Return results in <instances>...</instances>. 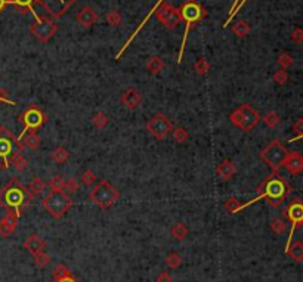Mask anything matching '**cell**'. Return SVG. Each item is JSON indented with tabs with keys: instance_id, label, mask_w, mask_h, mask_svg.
I'll list each match as a JSON object with an SVG mask.
<instances>
[{
	"instance_id": "6da1fadb",
	"label": "cell",
	"mask_w": 303,
	"mask_h": 282,
	"mask_svg": "<svg viewBox=\"0 0 303 282\" xmlns=\"http://www.w3.org/2000/svg\"><path fill=\"white\" fill-rule=\"evenodd\" d=\"M32 201H33V196L28 192L27 186H24L15 178L10 179L0 189V206L6 212L15 213L16 216H21V213L28 207Z\"/></svg>"
},
{
	"instance_id": "7a4b0ae2",
	"label": "cell",
	"mask_w": 303,
	"mask_h": 282,
	"mask_svg": "<svg viewBox=\"0 0 303 282\" xmlns=\"http://www.w3.org/2000/svg\"><path fill=\"white\" fill-rule=\"evenodd\" d=\"M288 192H290V185L282 179V176H280L276 172H272L270 176H266L265 180L258 186V198L242 204V208L248 207L250 204L259 201L262 198H265L268 201L270 207L276 208L286 201Z\"/></svg>"
},
{
	"instance_id": "3957f363",
	"label": "cell",
	"mask_w": 303,
	"mask_h": 282,
	"mask_svg": "<svg viewBox=\"0 0 303 282\" xmlns=\"http://www.w3.org/2000/svg\"><path fill=\"white\" fill-rule=\"evenodd\" d=\"M179 12H180L182 21L185 22V30H184V40H182V44H180V50H179V55H178V64L182 62L188 34L194 28V26H197L206 16V9L202 8V3L198 0H186L185 3H182Z\"/></svg>"
},
{
	"instance_id": "277c9868",
	"label": "cell",
	"mask_w": 303,
	"mask_h": 282,
	"mask_svg": "<svg viewBox=\"0 0 303 282\" xmlns=\"http://www.w3.org/2000/svg\"><path fill=\"white\" fill-rule=\"evenodd\" d=\"M42 206L54 219L58 220L62 219L72 207V200L62 189H50V192L43 198Z\"/></svg>"
},
{
	"instance_id": "5b68a950",
	"label": "cell",
	"mask_w": 303,
	"mask_h": 282,
	"mask_svg": "<svg viewBox=\"0 0 303 282\" xmlns=\"http://www.w3.org/2000/svg\"><path fill=\"white\" fill-rule=\"evenodd\" d=\"M18 138L4 126H0V168H9L12 158L22 152Z\"/></svg>"
},
{
	"instance_id": "8992f818",
	"label": "cell",
	"mask_w": 303,
	"mask_h": 282,
	"mask_svg": "<svg viewBox=\"0 0 303 282\" xmlns=\"http://www.w3.org/2000/svg\"><path fill=\"white\" fill-rule=\"evenodd\" d=\"M230 120L241 132H250L259 124L262 117L250 104H242L230 114Z\"/></svg>"
},
{
	"instance_id": "52a82bcc",
	"label": "cell",
	"mask_w": 303,
	"mask_h": 282,
	"mask_svg": "<svg viewBox=\"0 0 303 282\" xmlns=\"http://www.w3.org/2000/svg\"><path fill=\"white\" fill-rule=\"evenodd\" d=\"M89 198L101 208H110L120 200V192L114 188L108 180H101L95 188L89 192Z\"/></svg>"
},
{
	"instance_id": "ba28073f",
	"label": "cell",
	"mask_w": 303,
	"mask_h": 282,
	"mask_svg": "<svg viewBox=\"0 0 303 282\" xmlns=\"http://www.w3.org/2000/svg\"><path fill=\"white\" fill-rule=\"evenodd\" d=\"M288 156V151L286 150V146L278 140L274 139L270 145L260 152V158L270 166L274 172H276L278 168H281L284 166V161Z\"/></svg>"
},
{
	"instance_id": "9c48e42d",
	"label": "cell",
	"mask_w": 303,
	"mask_h": 282,
	"mask_svg": "<svg viewBox=\"0 0 303 282\" xmlns=\"http://www.w3.org/2000/svg\"><path fill=\"white\" fill-rule=\"evenodd\" d=\"M20 122L24 126V128H22V132H21V134H24V133H27V132H36L38 127H42V126L44 124V123H46V116H44V112H43L38 106L30 105V106L20 116ZM21 134H20V136H21Z\"/></svg>"
},
{
	"instance_id": "30bf717a",
	"label": "cell",
	"mask_w": 303,
	"mask_h": 282,
	"mask_svg": "<svg viewBox=\"0 0 303 282\" xmlns=\"http://www.w3.org/2000/svg\"><path fill=\"white\" fill-rule=\"evenodd\" d=\"M56 32H58V26L52 20H48L44 16H40L38 20H36L30 27V32L37 40L43 43L49 42L56 34Z\"/></svg>"
},
{
	"instance_id": "8fae6325",
	"label": "cell",
	"mask_w": 303,
	"mask_h": 282,
	"mask_svg": "<svg viewBox=\"0 0 303 282\" xmlns=\"http://www.w3.org/2000/svg\"><path fill=\"white\" fill-rule=\"evenodd\" d=\"M76 2L77 0H36V3L40 4L43 10L54 20L64 16L76 4Z\"/></svg>"
},
{
	"instance_id": "7c38bea8",
	"label": "cell",
	"mask_w": 303,
	"mask_h": 282,
	"mask_svg": "<svg viewBox=\"0 0 303 282\" xmlns=\"http://www.w3.org/2000/svg\"><path fill=\"white\" fill-rule=\"evenodd\" d=\"M284 216L290 220L292 223V230H290V236H288V241L286 244V248L290 246V242L293 241V235L296 232L298 228H300L303 224V201L302 200H293L288 207L286 208L284 212Z\"/></svg>"
},
{
	"instance_id": "4fadbf2b",
	"label": "cell",
	"mask_w": 303,
	"mask_h": 282,
	"mask_svg": "<svg viewBox=\"0 0 303 282\" xmlns=\"http://www.w3.org/2000/svg\"><path fill=\"white\" fill-rule=\"evenodd\" d=\"M146 130L148 133H151L156 139L162 140L166 136H168V133H172L173 130V124L168 120L164 114H156L151 117V120L146 123Z\"/></svg>"
},
{
	"instance_id": "5bb4252c",
	"label": "cell",
	"mask_w": 303,
	"mask_h": 282,
	"mask_svg": "<svg viewBox=\"0 0 303 282\" xmlns=\"http://www.w3.org/2000/svg\"><path fill=\"white\" fill-rule=\"evenodd\" d=\"M156 16L157 20L168 30L174 28L178 24H180L182 16L179 9H176L174 6H172L170 3H163L157 10H156Z\"/></svg>"
},
{
	"instance_id": "9a60e30c",
	"label": "cell",
	"mask_w": 303,
	"mask_h": 282,
	"mask_svg": "<svg viewBox=\"0 0 303 282\" xmlns=\"http://www.w3.org/2000/svg\"><path fill=\"white\" fill-rule=\"evenodd\" d=\"M98 20H100L98 12H95L90 6H83L78 10V14L76 15V21L84 28H89V27L95 26L98 22Z\"/></svg>"
},
{
	"instance_id": "2e32d148",
	"label": "cell",
	"mask_w": 303,
	"mask_h": 282,
	"mask_svg": "<svg viewBox=\"0 0 303 282\" xmlns=\"http://www.w3.org/2000/svg\"><path fill=\"white\" fill-rule=\"evenodd\" d=\"M18 220H20V216H16L15 213L6 212V214L0 219V236L8 238L9 235H12L18 226Z\"/></svg>"
},
{
	"instance_id": "e0dca14e",
	"label": "cell",
	"mask_w": 303,
	"mask_h": 282,
	"mask_svg": "<svg viewBox=\"0 0 303 282\" xmlns=\"http://www.w3.org/2000/svg\"><path fill=\"white\" fill-rule=\"evenodd\" d=\"M287 168V172L293 176H298L303 172V156L299 154L298 151H293V152H288V156L284 161V166Z\"/></svg>"
},
{
	"instance_id": "ac0fdd59",
	"label": "cell",
	"mask_w": 303,
	"mask_h": 282,
	"mask_svg": "<svg viewBox=\"0 0 303 282\" xmlns=\"http://www.w3.org/2000/svg\"><path fill=\"white\" fill-rule=\"evenodd\" d=\"M163 3H164V0H157V2H156V4L152 6V9H151V10L148 12V15H146V16H145V18L142 20V22L139 24V27H138L135 32H134V34H132V36H130V37L128 38V42H126V43L123 44V48H122V49L118 50V54L116 55V60H120V58H122V55L124 54V50H126V49H128V48H129L130 44H132V42L135 40V37L138 36V34H139V32H140V30L144 28V26H145V24H146V21H148V20L151 18V15H154V14H156V10H157V9H158V8H160V6L163 4Z\"/></svg>"
},
{
	"instance_id": "d6986e66",
	"label": "cell",
	"mask_w": 303,
	"mask_h": 282,
	"mask_svg": "<svg viewBox=\"0 0 303 282\" xmlns=\"http://www.w3.org/2000/svg\"><path fill=\"white\" fill-rule=\"evenodd\" d=\"M22 246H24V248L28 251L33 257L34 256H37L38 252H43V251L46 250V242H44L37 234L28 235Z\"/></svg>"
},
{
	"instance_id": "ffe728a7",
	"label": "cell",
	"mask_w": 303,
	"mask_h": 282,
	"mask_svg": "<svg viewBox=\"0 0 303 282\" xmlns=\"http://www.w3.org/2000/svg\"><path fill=\"white\" fill-rule=\"evenodd\" d=\"M122 104L129 108V110H136L139 106V104L142 102V96L136 90L135 88H129L122 94Z\"/></svg>"
},
{
	"instance_id": "44dd1931",
	"label": "cell",
	"mask_w": 303,
	"mask_h": 282,
	"mask_svg": "<svg viewBox=\"0 0 303 282\" xmlns=\"http://www.w3.org/2000/svg\"><path fill=\"white\" fill-rule=\"evenodd\" d=\"M236 173V164L231 161V160H224L218 167H216V174L222 179V180H225V182H228V180H231L232 178H234V174Z\"/></svg>"
},
{
	"instance_id": "7402d4cb",
	"label": "cell",
	"mask_w": 303,
	"mask_h": 282,
	"mask_svg": "<svg viewBox=\"0 0 303 282\" xmlns=\"http://www.w3.org/2000/svg\"><path fill=\"white\" fill-rule=\"evenodd\" d=\"M54 282H78L66 264H58L54 269Z\"/></svg>"
},
{
	"instance_id": "603a6c76",
	"label": "cell",
	"mask_w": 303,
	"mask_h": 282,
	"mask_svg": "<svg viewBox=\"0 0 303 282\" xmlns=\"http://www.w3.org/2000/svg\"><path fill=\"white\" fill-rule=\"evenodd\" d=\"M18 140L22 146L28 150H37L40 146V138L36 132H27L21 136H18Z\"/></svg>"
},
{
	"instance_id": "cb8c5ba5",
	"label": "cell",
	"mask_w": 303,
	"mask_h": 282,
	"mask_svg": "<svg viewBox=\"0 0 303 282\" xmlns=\"http://www.w3.org/2000/svg\"><path fill=\"white\" fill-rule=\"evenodd\" d=\"M286 254L292 258V260H294L296 263H299V262H303V242L302 241H292L290 242V246L286 248Z\"/></svg>"
},
{
	"instance_id": "d4e9b609",
	"label": "cell",
	"mask_w": 303,
	"mask_h": 282,
	"mask_svg": "<svg viewBox=\"0 0 303 282\" xmlns=\"http://www.w3.org/2000/svg\"><path fill=\"white\" fill-rule=\"evenodd\" d=\"M9 4H15L16 8H20L22 12L28 10L32 12L34 16V20H38L40 15L34 10V4H36V0H9Z\"/></svg>"
},
{
	"instance_id": "484cf974",
	"label": "cell",
	"mask_w": 303,
	"mask_h": 282,
	"mask_svg": "<svg viewBox=\"0 0 303 282\" xmlns=\"http://www.w3.org/2000/svg\"><path fill=\"white\" fill-rule=\"evenodd\" d=\"M164 68V61L160 56H151L146 61V70L151 74H160Z\"/></svg>"
},
{
	"instance_id": "4316f807",
	"label": "cell",
	"mask_w": 303,
	"mask_h": 282,
	"mask_svg": "<svg viewBox=\"0 0 303 282\" xmlns=\"http://www.w3.org/2000/svg\"><path fill=\"white\" fill-rule=\"evenodd\" d=\"M48 185L38 178V176H36V178H33V180L30 182V185H28V192L32 194V196H38V195H42L43 194V190H44V188H46Z\"/></svg>"
},
{
	"instance_id": "83f0119b",
	"label": "cell",
	"mask_w": 303,
	"mask_h": 282,
	"mask_svg": "<svg viewBox=\"0 0 303 282\" xmlns=\"http://www.w3.org/2000/svg\"><path fill=\"white\" fill-rule=\"evenodd\" d=\"M170 234H172V236H173L176 241H184V240L188 236V228H186V224H184L182 222H179V223H176V224L172 228Z\"/></svg>"
},
{
	"instance_id": "f1b7e54d",
	"label": "cell",
	"mask_w": 303,
	"mask_h": 282,
	"mask_svg": "<svg viewBox=\"0 0 303 282\" xmlns=\"http://www.w3.org/2000/svg\"><path fill=\"white\" fill-rule=\"evenodd\" d=\"M182 263H184V258H182V256L179 254V252H170L168 257H166V264H168L170 269H179L180 266H182Z\"/></svg>"
},
{
	"instance_id": "f546056e",
	"label": "cell",
	"mask_w": 303,
	"mask_h": 282,
	"mask_svg": "<svg viewBox=\"0 0 303 282\" xmlns=\"http://www.w3.org/2000/svg\"><path fill=\"white\" fill-rule=\"evenodd\" d=\"M224 208H225L228 213H231V214H236V213H240V212L242 210V204H241L236 198H230V200L225 201Z\"/></svg>"
},
{
	"instance_id": "4dcf8cb0",
	"label": "cell",
	"mask_w": 303,
	"mask_h": 282,
	"mask_svg": "<svg viewBox=\"0 0 303 282\" xmlns=\"http://www.w3.org/2000/svg\"><path fill=\"white\" fill-rule=\"evenodd\" d=\"M10 164L14 166V168H15L16 172H24V170L28 167V160L24 157L22 152H21V154H18V156H15V157L12 158Z\"/></svg>"
},
{
	"instance_id": "1f68e13d",
	"label": "cell",
	"mask_w": 303,
	"mask_h": 282,
	"mask_svg": "<svg viewBox=\"0 0 303 282\" xmlns=\"http://www.w3.org/2000/svg\"><path fill=\"white\" fill-rule=\"evenodd\" d=\"M68 158H70V152H68L66 148H62V146L54 150V152H52V161H54V162L64 164Z\"/></svg>"
},
{
	"instance_id": "d6a6232c",
	"label": "cell",
	"mask_w": 303,
	"mask_h": 282,
	"mask_svg": "<svg viewBox=\"0 0 303 282\" xmlns=\"http://www.w3.org/2000/svg\"><path fill=\"white\" fill-rule=\"evenodd\" d=\"M232 32L236 34V37L242 38V37H246L250 32V24L246 22V21H236L234 28H232Z\"/></svg>"
},
{
	"instance_id": "836d02e7",
	"label": "cell",
	"mask_w": 303,
	"mask_h": 282,
	"mask_svg": "<svg viewBox=\"0 0 303 282\" xmlns=\"http://www.w3.org/2000/svg\"><path fill=\"white\" fill-rule=\"evenodd\" d=\"M172 132H173V140L178 142V144H185L190 139V133L184 127H176Z\"/></svg>"
},
{
	"instance_id": "e575fe53",
	"label": "cell",
	"mask_w": 303,
	"mask_h": 282,
	"mask_svg": "<svg viewBox=\"0 0 303 282\" xmlns=\"http://www.w3.org/2000/svg\"><path fill=\"white\" fill-rule=\"evenodd\" d=\"M246 2H247V0H234V4H232V8H231V10H230V15H228V18H226L225 22H224V28H226V27L231 24V21L234 20V16L238 14V10L242 8V4H244Z\"/></svg>"
},
{
	"instance_id": "d590c367",
	"label": "cell",
	"mask_w": 303,
	"mask_h": 282,
	"mask_svg": "<svg viewBox=\"0 0 303 282\" xmlns=\"http://www.w3.org/2000/svg\"><path fill=\"white\" fill-rule=\"evenodd\" d=\"M105 20H106L108 26H111V27H118V26L122 24V14H120L118 10L112 9V10H110V12L105 15Z\"/></svg>"
},
{
	"instance_id": "8d00e7d4",
	"label": "cell",
	"mask_w": 303,
	"mask_h": 282,
	"mask_svg": "<svg viewBox=\"0 0 303 282\" xmlns=\"http://www.w3.org/2000/svg\"><path fill=\"white\" fill-rule=\"evenodd\" d=\"M262 120H264V123L268 126L270 128H274V127H276V126L280 124V116H278L275 111L266 112V114L262 117Z\"/></svg>"
},
{
	"instance_id": "74e56055",
	"label": "cell",
	"mask_w": 303,
	"mask_h": 282,
	"mask_svg": "<svg viewBox=\"0 0 303 282\" xmlns=\"http://www.w3.org/2000/svg\"><path fill=\"white\" fill-rule=\"evenodd\" d=\"M276 62H278V65L281 66V70H288V68L293 65V58H292V55H290V54L282 52V54H280V56H278Z\"/></svg>"
},
{
	"instance_id": "f35d334b",
	"label": "cell",
	"mask_w": 303,
	"mask_h": 282,
	"mask_svg": "<svg viewBox=\"0 0 303 282\" xmlns=\"http://www.w3.org/2000/svg\"><path fill=\"white\" fill-rule=\"evenodd\" d=\"M194 70H196V72L198 76H206L208 72V70H210V64L206 58H200L197 62L194 64Z\"/></svg>"
},
{
	"instance_id": "ab89813d",
	"label": "cell",
	"mask_w": 303,
	"mask_h": 282,
	"mask_svg": "<svg viewBox=\"0 0 303 282\" xmlns=\"http://www.w3.org/2000/svg\"><path fill=\"white\" fill-rule=\"evenodd\" d=\"M77 189H78V184H77V179H74V178H71V179H68V180H64V185H62V190L67 194V195H72V194H76L77 192Z\"/></svg>"
},
{
	"instance_id": "60d3db41",
	"label": "cell",
	"mask_w": 303,
	"mask_h": 282,
	"mask_svg": "<svg viewBox=\"0 0 303 282\" xmlns=\"http://www.w3.org/2000/svg\"><path fill=\"white\" fill-rule=\"evenodd\" d=\"M34 263L38 266V268H46L49 263H50V256L43 251V252H38L37 256H34Z\"/></svg>"
},
{
	"instance_id": "b9f144b4",
	"label": "cell",
	"mask_w": 303,
	"mask_h": 282,
	"mask_svg": "<svg viewBox=\"0 0 303 282\" xmlns=\"http://www.w3.org/2000/svg\"><path fill=\"white\" fill-rule=\"evenodd\" d=\"M270 229L276 234V235H281V234H284L286 232V229H287V224H286V222L282 219H275L270 222Z\"/></svg>"
},
{
	"instance_id": "7bdbcfd3",
	"label": "cell",
	"mask_w": 303,
	"mask_h": 282,
	"mask_svg": "<svg viewBox=\"0 0 303 282\" xmlns=\"http://www.w3.org/2000/svg\"><path fill=\"white\" fill-rule=\"evenodd\" d=\"M92 124L95 126V127H98V128H104L105 126L108 124V117H106V114H104V112H96V114L92 117Z\"/></svg>"
},
{
	"instance_id": "ee69618b",
	"label": "cell",
	"mask_w": 303,
	"mask_h": 282,
	"mask_svg": "<svg viewBox=\"0 0 303 282\" xmlns=\"http://www.w3.org/2000/svg\"><path fill=\"white\" fill-rule=\"evenodd\" d=\"M274 82H275L276 84H280V86H284V84L288 82V74H287V71H286V70H278V71H275V74H274Z\"/></svg>"
},
{
	"instance_id": "f6af8a7d",
	"label": "cell",
	"mask_w": 303,
	"mask_h": 282,
	"mask_svg": "<svg viewBox=\"0 0 303 282\" xmlns=\"http://www.w3.org/2000/svg\"><path fill=\"white\" fill-rule=\"evenodd\" d=\"M82 182H83L84 185L90 186L92 184L96 182V176H95V173H94L92 170H84L83 174H82Z\"/></svg>"
},
{
	"instance_id": "bcb514c9",
	"label": "cell",
	"mask_w": 303,
	"mask_h": 282,
	"mask_svg": "<svg viewBox=\"0 0 303 282\" xmlns=\"http://www.w3.org/2000/svg\"><path fill=\"white\" fill-rule=\"evenodd\" d=\"M62 185H64V179H62L61 176L52 178V180L48 184V186L50 189H62Z\"/></svg>"
},
{
	"instance_id": "7dc6e473",
	"label": "cell",
	"mask_w": 303,
	"mask_h": 282,
	"mask_svg": "<svg viewBox=\"0 0 303 282\" xmlns=\"http://www.w3.org/2000/svg\"><path fill=\"white\" fill-rule=\"evenodd\" d=\"M290 38L294 42V43H303V28H299V27H296L292 34H290Z\"/></svg>"
},
{
	"instance_id": "c3c4849f",
	"label": "cell",
	"mask_w": 303,
	"mask_h": 282,
	"mask_svg": "<svg viewBox=\"0 0 303 282\" xmlns=\"http://www.w3.org/2000/svg\"><path fill=\"white\" fill-rule=\"evenodd\" d=\"M293 132L298 138H303V118H298L293 124Z\"/></svg>"
},
{
	"instance_id": "681fc988",
	"label": "cell",
	"mask_w": 303,
	"mask_h": 282,
	"mask_svg": "<svg viewBox=\"0 0 303 282\" xmlns=\"http://www.w3.org/2000/svg\"><path fill=\"white\" fill-rule=\"evenodd\" d=\"M0 104H9V105H12V106H15L16 105V102H14V100H10L9 98H6V94H4V90L0 88Z\"/></svg>"
},
{
	"instance_id": "f907efd6",
	"label": "cell",
	"mask_w": 303,
	"mask_h": 282,
	"mask_svg": "<svg viewBox=\"0 0 303 282\" xmlns=\"http://www.w3.org/2000/svg\"><path fill=\"white\" fill-rule=\"evenodd\" d=\"M157 282H172V276L168 272H162L158 276H157Z\"/></svg>"
},
{
	"instance_id": "816d5d0a",
	"label": "cell",
	"mask_w": 303,
	"mask_h": 282,
	"mask_svg": "<svg viewBox=\"0 0 303 282\" xmlns=\"http://www.w3.org/2000/svg\"><path fill=\"white\" fill-rule=\"evenodd\" d=\"M9 4V0H0V14L4 10V8Z\"/></svg>"
}]
</instances>
